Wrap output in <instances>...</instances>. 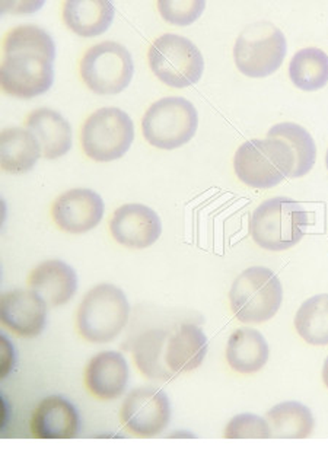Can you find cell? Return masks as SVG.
<instances>
[{"label": "cell", "mask_w": 328, "mask_h": 465, "mask_svg": "<svg viewBox=\"0 0 328 465\" xmlns=\"http://www.w3.org/2000/svg\"><path fill=\"white\" fill-rule=\"evenodd\" d=\"M295 159L281 139H253L241 144L234 158V170L251 189L267 190L292 178Z\"/></svg>", "instance_id": "6da1fadb"}, {"label": "cell", "mask_w": 328, "mask_h": 465, "mask_svg": "<svg viewBox=\"0 0 328 465\" xmlns=\"http://www.w3.org/2000/svg\"><path fill=\"white\" fill-rule=\"evenodd\" d=\"M308 223V213L298 202L273 197L255 209L251 216L250 233L263 250L284 252L303 240Z\"/></svg>", "instance_id": "7a4b0ae2"}, {"label": "cell", "mask_w": 328, "mask_h": 465, "mask_svg": "<svg viewBox=\"0 0 328 465\" xmlns=\"http://www.w3.org/2000/svg\"><path fill=\"white\" fill-rule=\"evenodd\" d=\"M129 318L130 303L122 289L101 283L84 296L76 327L89 343H110L124 330Z\"/></svg>", "instance_id": "3957f363"}, {"label": "cell", "mask_w": 328, "mask_h": 465, "mask_svg": "<svg viewBox=\"0 0 328 465\" xmlns=\"http://www.w3.org/2000/svg\"><path fill=\"white\" fill-rule=\"evenodd\" d=\"M283 302V288L273 270L250 267L234 281L229 291L231 310L244 324L269 322Z\"/></svg>", "instance_id": "277c9868"}, {"label": "cell", "mask_w": 328, "mask_h": 465, "mask_svg": "<svg viewBox=\"0 0 328 465\" xmlns=\"http://www.w3.org/2000/svg\"><path fill=\"white\" fill-rule=\"evenodd\" d=\"M199 114L183 96H166L152 104L142 119L144 141L163 151L184 146L194 137Z\"/></svg>", "instance_id": "5b68a950"}, {"label": "cell", "mask_w": 328, "mask_h": 465, "mask_svg": "<svg viewBox=\"0 0 328 465\" xmlns=\"http://www.w3.org/2000/svg\"><path fill=\"white\" fill-rule=\"evenodd\" d=\"M149 66L171 88H188L204 76V59L199 47L178 34H164L149 47Z\"/></svg>", "instance_id": "8992f818"}, {"label": "cell", "mask_w": 328, "mask_h": 465, "mask_svg": "<svg viewBox=\"0 0 328 465\" xmlns=\"http://www.w3.org/2000/svg\"><path fill=\"white\" fill-rule=\"evenodd\" d=\"M134 141V120L120 108L96 110L85 120L81 130L82 149L95 163H111L123 158Z\"/></svg>", "instance_id": "52a82bcc"}, {"label": "cell", "mask_w": 328, "mask_h": 465, "mask_svg": "<svg viewBox=\"0 0 328 465\" xmlns=\"http://www.w3.org/2000/svg\"><path fill=\"white\" fill-rule=\"evenodd\" d=\"M286 53V37L276 25L255 23L240 34L234 59L238 71L248 78H267L281 69Z\"/></svg>", "instance_id": "ba28073f"}, {"label": "cell", "mask_w": 328, "mask_h": 465, "mask_svg": "<svg viewBox=\"0 0 328 465\" xmlns=\"http://www.w3.org/2000/svg\"><path fill=\"white\" fill-rule=\"evenodd\" d=\"M79 74L93 93L115 95L124 91L134 79V57L115 41H103L82 55Z\"/></svg>", "instance_id": "9c48e42d"}, {"label": "cell", "mask_w": 328, "mask_h": 465, "mask_svg": "<svg viewBox=\"0 0 328 465\" xmlns=\"http://www.w3.org/2000/svg\"><path fill=\"white\" fill-rule=\"evenodd\" d=\"M55 59L34 50L4 53L0 84L5 94L31 100L43 95L55 82Z\"/></svg>", "instance_id": "30bf717a"}, {"label": "cell", "mask_w": 328, "mask_h": 465, "mask_svg": "<svg viewBox=\"0 0 328 465\" xmlns=\"http://www.w3.org/2000/svg\"><path fill=\"white\" fill-rule=\"evenodd\" d=\"M120 420L127 432L139 438L161 435L171 420L168 395L161 388H136L123 401Z\"/></svg>", "instance_id": "8fae6325"}, {"label": "cell", "mask_w": 328, "mask_h": 465, "mask_svg": "<svg viewBox=\"0 0 328 465\" xmlns=\"http://www.w3.org/2000/svg\"><path fill=\"white\" fill-rule=\"evenodd\" d=\"M104 211V200L98 193L89 189H72L55 200L52 218L63 232L81 235L100 225Z\"/></svg>", "instance_id": "7c38bea8"}, {"label": "cell", "mask_w": 328, "mask_h": 465, "mask_svg": "<svg viewBox=\"0 0 328 465\" xmlns=\"http://www.w3.org/2000/svg\"><path fill=\"white\" fill-rule=\"evenodd\" d=\"M110 232L123 247L144 250L155 244L163 233V222L151 207L123 204L113 213Z\"/></svg>", "instance_id": "4fadbf2b"}, {"label": "cell", "mask_w": 328, "mask_h": 465, "mask_svg": "<svg viewBox=\"0 0 328 465\" xmlns=\"http://www.w3.org/2000/svg\"><path fill=\"white\" fill-rule=\"evenodd\" d=\"M209 351V340L199 325H174L166 329L164 341V363L171 377L197 370Z\"/></svg>", "instance_id": "5bb4252c"}, {"label": "cell", "mask_w": 328, "mask_h": 465, "mask_svg": "<svg viewBox=\"0 0 328 465\" xmlns=\"http://www.w3.org/2000/svg\"><path fill=\"white\" fill-rule=\"evenodd\" d=\"M47 302L33 289H15L0 298V318L16 336H40L47 325Z\"/></svg>", "instance_id": "9a60e30c"}, {"label": "cell", "mask_w": 328, "mask_h": 465, "mask_svg": "<svg viewBox=\"0 0 328 465\" xmlns=\"http://www.w3.org/2000/svg\"><path fill=\"white\" fill-rule=\"evenodd\" d=\"M129 363L118 351H101L86 365V388L94 397L104 401L122 397L129 385Z\"/></svg>", "instance_id": "2e32d148"}, {"label": "cell", "mask_w": 328, "mask_h": 465, "mask_svg": "<svg viewBox=\"0 0 328 465\" xmlns=\"http://www.w3.org/2000/svg\"><path fill=\"white\" fill-rule=\"evenodd\" d=\"M31 432L38 440H72L79 433V414L69 400L52 395L38 402L31 419Z\"/></svg>", "instance_id": "e0dca14e"}, {"label": "cell", "mask_w": 328, "mask_h": 465, "mask_svg": "<svg viewBox=\"0 0 328 465\" xmlns=\"http://www.w3.org/2000/svg\"><path fill=\"white\" fill-rule=\"evenodd\" d=\"M28 286L43 296L48 307H62L72 301L78 291V276L66 262L47 260L31 272Z\"/></svg>", "instance_id": "ac0fdd59"}, {"label": "cell", "mask_w": 328, "mask_h": 465, "mask_svg": "<svg viewBox=\"0 0 328 465\" xmlns=\"http://www.w3.org/2000/svg\"><path fill=\"white\" fill-rule=\"evenodd\" d=\"M26 129L35 136L45 159H57L72 149V127L57 111L38 108L28 114Z\"/></svg>", "instance_id": "d6986e66"}, {"label": "cell", "mask_w": 328, "mask_h": 465, "mask_svg": "<svg viewBox=\"0 0 328 465\" xmlns=\"http://www.w3.org/2000/svg\"><path fill=\"white\" fill-rule=\"evenodd\" d=\"M114 5L108 0H66L62 18L69 30L81 37H98L114 21Z\"/></svg>", "instance_id": "ffe728a7"}, {"label": "cell", "mask_w": 328, "mask_h": 465, "mask_svg": "<svg viewBox=\"0 0 328 465\" xmlns=\"http://www.w3.org/2000/svg\"><path fill=\"white\" fill-rule=\"evenodd\" d=\"M269 358V343L258 330H235L229 337L226 344V362L235 372L244 375L257 373L266 366Z\"/></svg>", "instance_id": "44dd1931"}, {"label": "cell", "mask_w": 328, "mask_h": 465, "mask_svg": "<svg viewBox=\"0 0 328 465\" xmlns=\"http://www.w3.org/2000/svg\"><path fill=\"white\" fill-rule=\"evenodd\" d=\"M41 148L30 130L8 127L0 134V165L9 173H28L40 159Z\"/></svg>", "instance_id": "7402d4cb"}, {"label": "cell", "mask_w": 328, "mask_h": 465, "mask_svg": "<svg viewBox=\"0 0 328 465\" xmlns=\"http://www.w3.org/2000/svg\"><path fill=\"white\" fill-rule=\"evenodd\" d=\"M266 419L276 440H305L315 429L313 413L303 402H281L267 411Z\"/></svg>", "instance_id": "603a6c76"}, {"label": "cell", "mask_w": 328, "mask_h": 465, "mask_svg": "<svg viewBox=\"0 0 328 465\" xmlns=\"http://www.w3.org/2000/svg\"><path fill=\"white\" fill-rule=\"evenodd\" d=\"M289 76L296 88L313 93L328 84V54L321 48L306 47L292 57Z\"/></svg>", "instance_id": "cb8c5ba5"}, {"label": "cell", "mask_w": 328, "mask_h": 465, "mask_svg": "<svg viewBox=\"0 0 328 465\" xmlns=\"http://www.w3.org/2000/svg\"><path fill=\"white\" fill-rule=\"evenodd\" d=\"M267 137L281 139L288 144L295 159L292 178H301L310 173L317 159V146L308 130L296 123H281L267 132Z\"/></svg>", "instance_id": "d4e9b609"}, {"label": "cell", "mask_w": 328, "mask_h": 465, "mask_svg": "<svg viewBox=\"0 0 328 465\" xmlns=\"http://www.w3.org/2000/svg\"><path fill=\"white\" fill-rule=\"evenodd\" d=\"M166 329L144 331L134 340L132 351L137 368L149 380L173 381L164 363V341Z\"/></svg>", "instance_id": "484cf974"}, {"label": "cell", "mask_w": 328, "mask_h": 465, "mask_svg": "<svg viewBox=\"0 0 328 465\" xmlns=\"http://www.w3.org/2000/svg\"><path fill=\"white\" fill-rule=\"evenodd\" d=\"M295 329L301 339L313 346L328 344V293L313 296L299 307Z\"/></svg>", "instance_id": "4316f807"}, {"label": "cell", "mask_w": 328, "mask_h": 465, "mask_svg": "<svg viewBox=\"0 0 328 465\" xmlns=\"http://www.w3.org/2000/svg\"><path fill=\"white\" fill-rule=\"evenodd\" d=\"M4 53L34 50L55 59V45L52 35L37 25H19L12 28L4 38Z\"/></svg>", "instance_id": "83f0119b"}, {"label": "cell", "mask_w": 328, "mask_h": 465, "mask_svg": "<svg viewBox=\"0 0 328 465\" xmlns=\"http://www.w3.org/2000/svg\"><path fill=\"white\" fill-rule=\"evenodd\" d=\"M226 440H269V421L257 414L243 413L229 420L224 433Z\"/></svg>", "instance_id": "f1b7e54d"}, {"label": "cell", "mask_w": 328, "mask_h": 465, "mask_svg": "<svg viewBox=\"0 0 328 465\" xmlns=\"http://www.w3.org/2000/svg\"><path fill=\"white\" fill-rule=\"evenodd\" d=\"M158 11L166 23L185 26L194 23L204 14V0H159Z\"/></svg>", "instance_id": "f546056e"}, {"label": "cell", "mask_w": 328, "mask_h": 465, "mask_svg": "<svg viewBox=\"0 0 328 465\" xmlns=\"http://www.w3.org/2000/svg\"><path fill=\"white\" fill-rule=\"evenodd\" d=\"M14 362V351L6 337L2 336V378L8 375Z\"/></svg>", "instance_id": "4dcf8cb0"}, {"label": "cell", "mask_w": 328, "mask_h": 465, "mask_svg": "<svg viewBox=\"0 0 328 465\" xmlns=\"http://www.w3.org/2000/svg\"><path fill=\"white\" fill-rule=\"evenodd\" d=\"M323 381H324L325 387L328 388V356L325 359L324 366H323Z\"/></svg>", "instance_id": "1f68e13d"}, {"label": "cell", "mask_w": 328, "mask_h": 465, "mask_svg": "<svg viewBox=\"0 0 328 465\" xmlns=\"http://www.w3.org/2000/svg\"><path fill=\"white\" fill-rule=\"evenodd\" d=\"M325 165H327V170H328V151H327V153H325Z\"/></svg>", "instance_id": "d6a6232c"}]
</instances>
